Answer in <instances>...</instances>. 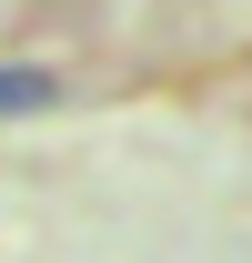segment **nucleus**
<instances>
[{
    "label": "nucleus",
    "mask_w": 252,
    "mask_h": 263,
    "mask_svg": "<svg viewBox=\"0 0 252 263\" xmlns=\"http://www.w3.org/2000/svg\"><path fill=\"white\" fill-rule=\"evenodd\" d=\"M51 101H61V71L51 61H0V122H31Z\"/></svg>",
    "instance_id": "obj_1"
}]
</instances>
